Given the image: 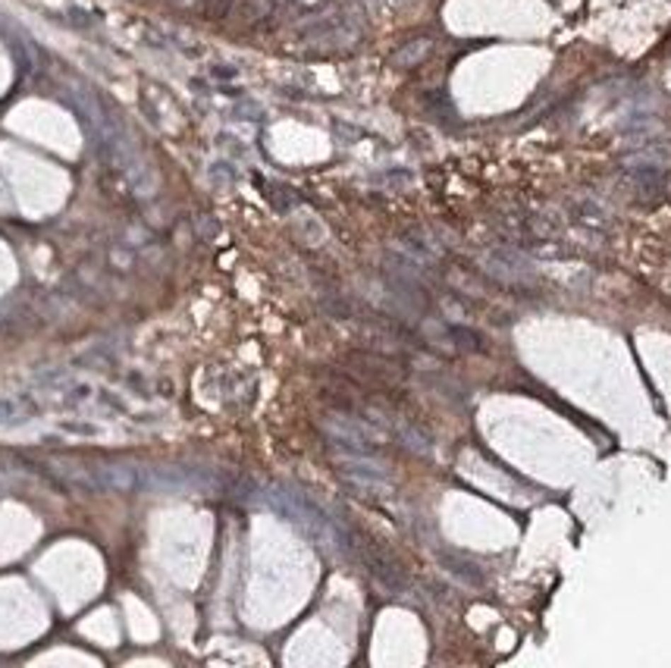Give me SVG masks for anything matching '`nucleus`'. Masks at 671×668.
<instances>
[{
	"label": "nucleus",
	"instance_id": "1",
	"mask_svg": "<svg viewBox=\"0 0 671 668\" xmlns=\"http://www.w3.org/2000/svg\"><path fill=\"white\" fill-rule=\"evenodd\" d=\"M427 50H430V41H411V45H405L396 57H392V63H396V67H414L418 60L427 57Z\"/></svg>",
	"mask_w": 671,
	"mask_h": 668
}]
</instances>
